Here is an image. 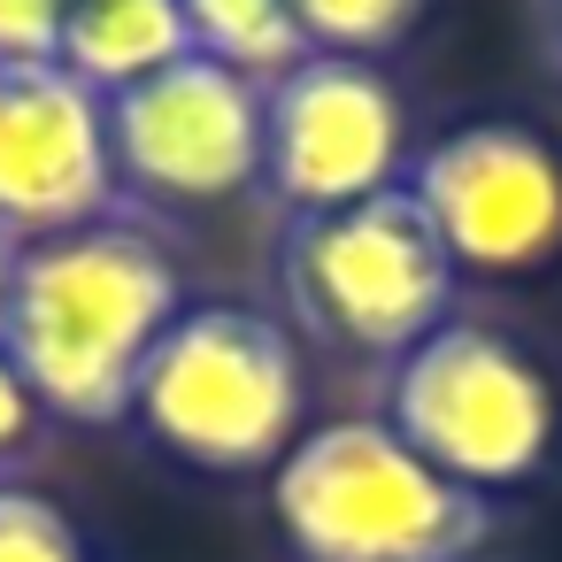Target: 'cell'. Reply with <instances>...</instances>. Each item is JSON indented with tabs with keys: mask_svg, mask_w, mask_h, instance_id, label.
I'll return each mask as SVG.
<instances>
[{
	"mask_svg": "<svg viewBox=\"0 0 562 562\" xmlns=\"http://www.w3.org/2000/svg\"><path fill=\"white\" fill-rule=\"evenodd\" d=\"M178 308H186L178 255L139 216L78 224V232L9 247L0 355L32 385L40 416L101 431L132 416L139 370Z\"/></svg>",
	"mask_w": 562,
	"mask_h": 562,
	"instance_id": "6da1fadb",
	"label": "cell"
},
{
	"mask_svg": "<svg viewBox=\"0 0 562 562\" xmlns=\"http://www.w3.org/2000/svg\"><path fill=\"white\" fill-rule=\"evenodd\" d=\"M301 416H308L301 331L255 301H186L132 393L139 439L201 477L278 470L308 431Z\"/></svg>",
	"mask_w": 562,
	"mask_h": 562,
	"instance_id": "7a4b0ae2",
	"label": "cell"
},
{
	"mask_svg": "<svg viewBox=\"0 0 562 562\" xmlns=\"http://www.w3.org/2000/svg\"><path fill=\"white\" fill-rule=\"evenodd\" d=\"M270 516L301 562H477L501 508L431 470L385 416H331L270 470Z\"/></svg>",
	"mask_w": 562,
	"mask_h": 562,
	"instance_id": "3957f363",
	"label": "cell"
},
{
	"mask_svg": "<svg viewBox=\"0 0 562 562\" xmlns=\"http://www.w3.org/2000/svg\"><path fill=\"white\" fill-rule=\"evenodd\" d=\"M454 262L431 239L408 186L370 193L355 209L285 216L278 232V293L285 324L355 362H401L424 331L454 316Z\"/></svg>",
	"mask_w": 562,
	"mask_h": 562,
	"instance_id": "277c9868",
	"label": "cell"
},
{
	"mask_svg": "<svg viewBox=\"0 0 562 562\" xmlns=\"http://www.w3.org/2000/svg\"><path fill=\"white\" fill-rule=\"evenodd\" d=\"M378 416L454 485L470 493H516L554 462L562 401L539 370V355L477 316H447L424 331L401 362H385Z\"/></svg>",
	"mask_w": 562,
	"mask_h": 562,
	"instance_id": "5b68a950",
	"label": "cell"
},
{
	"mask_svg": "<svg viewBox=\"0 0 562 562\" xmlns=\"http://www.w3.org/2000/svg\"><path fill=\"white\" fill-rule=\"evenodd\" d=\"M109 155L124 216L224 209L262 186V86L209 55H178L170 70L109 93Z\"/></svg>",
	"mask_w": 562,
	"mask_h": 562,
	"instance_id": "8992f818",
	"label": "cell"
},
{
	"mask_svg": "<svg viewBox=\"0 0 562 562\" xmlns=\"http://www.w3.org/2000/svg\"><path fill=\"white\" fill-rule=\"evenodd\" d=\"M454 270L524 278L562 255V155L516 116H470L424 139L401 170Z\"/></svg>",
	"mask_w": 562,
	"mask_h": 562,
	"instance_id": "52a82bcc",
	"label": "cell"
},
{
	"mask_svg": "<svg viewBox=\"0 0 562 562\" xmlns=\"http://www.w3.org/2000/svg\"><path fill=\"white\" fill-rule=\"evenodd\" d=\"M408 155L416 147L401 86L378 63L301 55L285 78L262 86V193L285 216H324L393 193Z\"/></svg>",
	"mask_w": 562,
	"mask_h": 562,
	"instance_id": "ba28073f",
	"label": "cell"
},
{
	"mask_svg": "<svg viewBox=\"0 0 562 562\" xmlns=\"http://www.w3.org/2000/svg\"><path fill=\"white\" fill-rule=\"evenodd\" d=\"M124 216L109 101L63 63H0V239H55Z\"/></svg>",
	"mask_w": 562,
	"mask_h": 562,
	"instance_id": "9c48e42d",
	"label": "cell"
},
{
	"mask_svg": "<svg viewBox=\"0 0 562 562\" xmlns=\"http://www.w3.org/2000/svg\"><path fill=\"white\" fill-rule=\"evenodd\" d=\"M186 47V9L178 0H70L63 9V40H55V63L93 86L101 101L170 70Z\"/></svg>",
	"mask_w": 562,
	"mask_h": 562,
	"instance_id": "30bf717a",
	"label": "cell"
},
{
	"mask_svg": "<svg viewBox=\"0 0 562 562\" xmlns=\"http://www.w3.org/2000/svg\"><path fill=\"white\" fill-rule=\"evenodd\" d=\"M178 9H186V47L239 70V78H255V86L285 78L308 55L285 0H178Z\"/></svg>",
	"mask_w": 562,
	"mask_h": 562,
	"instance_id": "8fae6325",
	"label": "cell"
},
{
	"mask_svg": "<svg viewBox=\"0 0 562 562\" xmlns=\"http://www.w3.org/2000/svg\"><path fill=\"white\" fill-rule=\"evenodd\" d=\"M293 24H301V47L308 55H355V63H378L393 55L431 0H285Z\"/></svg>",
	"mask_w": 562,
	"mask_h": 562,
	"instance_id": "7c38bea8",
	"label": "cell"
},
{
	"mask_svg": "<svg viewBox=\"0 0 562 562\" xmlns=\"http://www.w3.org/2000/svg\"><path fill=\"white\" fill-rule=\"evenodd\" d=\"M0 562H86V539L47 493L0 485Z\"/></svg>",
	"mask_w": 562,
	"mask_h": 562,
	"instance_id": "4fadbf2b",
	"label": "cell"
},
{
	"mask_svg": "<svg viewBox=\"0 0 562 562\" xmlns=\"http://www.w3.org/2000/svg\"><path fill=\"white\" fill-rule=\"evenodd\" d=\"M70 0H0V63H55Z\"/></svg>",
	"mask_w": 562,
	"mask_h": 562,
	"instance_id": "5bb4252c",
	"label": "cell"
},
{
	"mask_svg": "<svg viewBox=\"0 0 562 562\" xmlns=\"http://www.w3.org/2000/svg\"><path fill=\"white\" fill-rule=\"evenodd\" d=\"M32 431H40V401H32V385L9 370V355H0V454L32 447Z\"/></svg>",
	"mask_w": 562,
	"mask_h": 562,
	"instance_id": "9a60e30c",
	"label": "cell"
},
{
	"mask_svg": "<svg viewBox=\"0 0 562 562\" xmlns=\"http://www.w3.org/2000/svg\"><path fill=\"white\" fill-rule=\"evenodd\" d=\"M0 316H9V239H0Z\"/></svg>",
	"mask_w": 562,
	"mask_h": 562,
	"instance_id": "2e32d148",
	"label": "cell"
},
{
	"mask_svg": "<svg viewBox=\"0 0 562 562\" xmlns=\"http://www.w3.org/2000/svg\"><path fill=\"white\" fill-rule=\"evenodd\" d=\"M547 9H554V55H562V0H547Z\"/></svg>",
	"mask_w": 562,
	"mask_h": 562,
	"instance_id": "e0dca14e",
	"label": "cell"
}]
</instances>
